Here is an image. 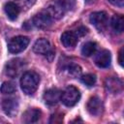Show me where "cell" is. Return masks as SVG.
<instances>
[{
  "label": "cell",
  "mask_w": 124,
  "mask_h": 124,
  "mask_svg": "<svg viewBox=\"0 0 124 124\" xmlns=\"http://www.w3.org/2000/svg\"><path fill=\"white\" fill-rule=\"evenodd\" d=\"M40 82V77L33 71L25 72L20 78V87L22 91L27 95H32L38 88Z\"/></svg>",
  "instance_id": "6da1fadb"
},
{
  "label": "cell",
  "mask_w": 124,
  "mask_h": 124,
  "mask_svg": "<svg viewBox=\"0 0 124 124\" xmlns=\"http://www.w3.org/2000/svg\"><path fill=\"white\" fill-rule=\"evenodd\" d=\"M60 99L62 103L67 107H73L75 106L80 99V93L78 89L73 85L68 86L60 96Z\"/></svg>",
  "instance_id": "7a4b0ae2"
},
{
  "label": "cell",
  "mask_w": 124,
  "mask_h": 124,
  "mask_svg": "<svg viewBox=\"0 0 124 124\" xmlns=\"http://www.w3.org/2000/svg\"><path fill=\"white\" fill-rule=\"evenodd\" d=\"M29 44V39L25 36H16L12 38L8 44V49L11 53H18L23 51Z\"/></svg>",
  "instance_id": "3957f363"
},
{
  "label": "cell",
  "mask_w": 124,
  "mask_h": 124,
  "mask_svg": "<svg viewBox=\"0 0 124 124\" xmlns=\"http://www.w3.org/2000/svg\"><path fill=\"white\" fill-rule=\"evenodd\" d=\"M24 61L19 58L10 60L5 66V73L10 78H16L24 68Z\"/></svg>",
  "instance_id": "277c9868"
},
{
  "label": "cell",
  "mask_w": 124,
  "mask_h": 124,
  "mask_svg": "<svg viewBox=\"0 0 124 124\" xmlns=\"http://www.w3.org/2000/svg\"><path fill=\"white\" fill-rule=\"evenodd\" d=\"M53 19L51 18V16H49V14L45 10L41 11L40 13L36 14L32 19L33 24L39 28V29H46L48 28L51 24H52Z\"/></svg>",
  "instance_id": "5b68a950"
},
{
  "label": "cell",
  "mask_w": 124,
  "mask_h": 124,
  "mask_svg": "<svg viewBox=\"0 0 124 124\" xmlns=\"http://www.w3.org/2000/svg\"><path fill=\"white\" fill-rule=\"evenodd\" d=\"M89 20L99 31H104L108 25V15L106 12H95L91 14Z\"/></svg>",
  "instance_id": "8992f818"
},
{
  "label": "cell",
  "mask_w": 124,
  "mask_h": 124,
  "mask_svg": "<svg viewBox=\"0 0 124 124\" xmlns=\"http://www.w3.org/2000/svg\"><path fill=\"white\" fill-rule=\"evenodd\" d=\"M2 108L4 110V112L11 116V117H14L17 111H18V108H19V104H18V101L16 98H7V99H4L2 101Z\"/></svg>",
  "instance_id": "52a82bcc"
},
{
  "label": "cell",
  "mask_w": 124,
  "mask_h": 124,
  "mask_svg": "<svg viewBox=\"0 0 124 124\" xmlns=\"http://www.w3.org/2000/svg\"><path fill=\"white\" fill-rule=\"evenodd\" d=\"M86 108H87L88 112L94 116L100 115L103 112V108H104L102 100L97 96H93L88 100Z\"/></svg>",
  "instance_id": "ba28073f"
},
{
  "label": "cell",
  "mask_w": 124,
  "mask_h": 124,
  "mask_svg": "<svg viewBox=\"0 0 124 124\" xmlns=\"http://www.w3.org/2000/svg\"><path fill=\"white\" fill-rule=\"evenodd\" d=\"M105 87L109 93L117 94L122 91L123 83L116 77H108L105 80Z\"/></svg>",
  "instance_id": "9c48e42d"
},
{
  "label": "cell",
  "mask_w": 124,
  "mask_h": 124,
  "mask_svg": "<svg viewBox=\"0 0 124 124\" xmlns=\"http://www.w3.org/2000/svg\"><path fill=\"white\" fill-rule=\"evenodd\" d=\"M52 48L51 45H50V42L47 40V39H45V38H41L39 40H37L33 46V50L34 52L38 53V54H44L46 55L47 52H49Z\"/></svg>",
  "instance_id": "30bf717a"
},
{
  "label": "cell",
  "mask_w": 124,
  "mask_h": 124,
  "mask_svg": "<svg viewBox=\"0 0 124 124\" xmlns=\"http://www.w3.org/2000/svg\"><path fill=\"white\" fill-rule=\"evenodd\" d=\"M110 61H111L110 52L107 49L100 51L95 56V64L100 68H108L110 65Z\"/></svg>",
  "instance_id": "8fae6325"
},
{
  "label": "cell",
  "mask_w": 124,
  "mask_h": 124,
  "mask_svg": "<svg viewBox=\"0 0 124 124\" xmlns=\"http://www.w3.org/2000/svg\"><path fill=\"white\" fill-rule=\"evenodd\" d=\"M60 96H61V92L58 89L51 88V89H48L45 92L43 98H44V101L46 105L54 106L58 103V101L60 99Z\"/></svg>",
  "instance_id": "7c38bea8"
},
{
  "label": "cell",
  "mask_w": 124,
  "mask_h": 124,
  "mask_svg": "<svg viewBox=\"0 0 124 124\" xmlns=\"http://www.w3.org/2000/svg\"><path fill=\"white\" fill-rule=\"evenodd\" d=\"M78 36L73 31H65L61 35V43L66 47H74L78 44Z\"/></svg>",
  "instance_id": "4fadbf2b"
},
{
  "label": "cell",
  "mask_w": 124,
  "mask_h": 124,
  "mask_svg": "<svg viewBox=\"0 0 124 124\" xmlns=\"http://www.w3.org/2000/svg\"><path fill=\"white\" fill-rule=\"evenodd\" d=\"M41 115H42V112L40 109H38L36 108H29L23 113L22 120L25 123H35L40 119Z\"/></svg>",
  "instance_id": "5bb4252c"
},
{
  "label": "cell",
  "mask_w": 124,
  "mask_h": 124,
  "mask_svg": "<svg viewBox=\"0 0 124 124\" xmlns=\"http://www.w3.org/2000/svg\"><path fill=\"white\" fill-rule=\"evenodd\" d=\"M4 11H5L7 16L11 20H16L17 18V16H18L20 9L17 6V4L14 3V2H8L4 6Z\"/></svg>",
  "instance_id": "9a60e30c"
},
{
  "label": "cell",
  "mask_w": 124,
  "mask_h": 124,
  "mask_svg": "<svg viewBox=\"0 0 124 124\" xmlns=\"http://www.w3.org/2000/svg\"><path fill=\"white\" fill-rule=\"evenodd\" d=\"M46 11L49 14V16H51V18L53 20H56V19H59L63 16L64 15V10L58 5L56 4L55 2L52 3V4H49L46 8Z\"/></svg>",
  "instance_id": "2e32d148"
},
{
  "label": "cell",
  "mask_w": 124,
  "mask_h": 124,
  "mask_svg": "<svg viewBox=\"0 0 124 124\" xmlns=\"http://www.w3.org/2000/svg\"><path fill=\"white\" fill-rule=\"evenodd\" d=\"M111 27L116 33H122L124 30V17L121 15H114L111 18Z\"/></svg>",
  "instance_id": "e0dca14e"
},
{
  "label": "cell",
  "mask_w": 124,
  "mask_h": 124,
  "mask_svg": "<svg viewBox=\"0 0 124 124\" xmlns=\"http://www.w3.org/2000/svg\"><path fill=\"white\" fill-rule=\"evenodd\" d=\"M96 49H97V44L94 42H88L83 45L81 48V53L84 56H91L92 54L95 53Z\"/></svg>",
  "instance_id": "ac0fdd59"
},
{
  "label": "cell",
  "mask_w": 124,
  "mask_h": 124,
  "mask_svg": "<svg viewBox=\"0 0 124 124\" xmlns=\"http://www.w3.org/2000/svg\"><path fill=\"white\" fill-rule=\"evenodd\" d=\"M66 71H67L68 75H69L70 77L74 78H78V77L81 75V68H80L78 65L74 64V63L68 65L67 68H66Z\"/></svg>",
  "instance_id": "d6986e66"
},
{
  "label": "cell",
  "mask_w": 124,
  "mask_h": 124,
  "mask_svg": "<svg viewBox=\"0 0 124 124\" xmlns=\"http://www.w3.org/2000/svg\"><path fill=\"white\" fill-rule=\"evenodd\" d=\"M16 84L11 81L3 82V84L1 85V88H0V91L2 94H12V93L16 92Z\"/></svg>",
  "instance_id": "ffe728a7"
},
{
  "label": "cell",
  "mask_w": 124,
  "mask_h": 124,
  "mask_svg": "<svg viewBox=\"0 0 124 124\" xmlns=\"http://www.w3.org/2000/svg\"><path fill=\"white\" fill-rule=\"evenodd\" d=\"M56 4H58L64 11L72 10L76 5V0H54Z\"/></svg>",
  "instance_id": "44dd1931"
},
{
  "label": "cell",
  "mask_w": 124,
  "mask_h": 124,
  "mask_svg": "<svg viewBox=\"0 0 124 124\" xmlns=\"http://www.w3.org/2000/svg\"><path fill=\"white\" fill-rule=\"evenodd\" d=\"M81 82L84 83L86 86H93L96 82V77L92 74H87L81 77Z\"/></svg>",
  "instance_id": "7402d4cb"
},
{
  "label": "cell",
  "mask_w": 124,
  "mask_h": 124,
  "mask_svg": "<svg viewBox=\"0 0 124 124\" xmlns=\"http://www.w3.org/2000/svg\"><path fill=\"white\" fill-rule=\"evenodd\" d=\"M35 3V0H19L18 2V7L19 9H24V10H27L29 9L33 4Z\"/></svg>",
  "instance_id": "603a6c76"
},
{
  "label": "cell",
  "mask_w": 124,
  "mask_h": 124,
  "mask_svg": "<svg viewBox=\"0 0 124 124\" xmlns=\"http://www.w3.org/2000/svg\"><path fill=\"white\" fill-rule=\"evenodd\" d=\"M63 120L62 114H53L49 120V123H60Z\"/></svg>",
  "instance_id": "cb8c5ba5"
},
{
  "label": "cell",
  "mask_w": 124,
  "mask_h": 124,
  "mask_svg": "<svg viewBox=\"0 0 124 124\" xmlns=\"http://www.w3.org/2000/svg\"><path fill=\"white\" fill-rule=\"evenodd\" d=\"M108 2L119 8H122L124 5V0H108Z\"/></svg>",
  "instance_id": "d4e9b609"
},
{
  "label": "cell",
  "mask_w": 124,
  "mask_h": 124,
  "mask_svg": "<svg viewBox=\"0 0 124 124\" xmlns=\"http://www.w3.org/2000/svg\"><path fill=\"white\" fill-rule=\"evenodd\" d=\"M45 56H46V58L47 59V61H48V62H51V61L54 59L55 52H54V50H53V49H51V50H50L49 52H47V53H46Z\"/></svg>",
  "instance_id": "484cf974"
},
{
  "label": "cell",
  "mask_w": 124,
  "mask_h": 124,
  "mask_svg": "<svg viewBox=\"0 0 124 124\" xmlns=\"http://www.w3.org/2000/svg\"><path fill=\"white\" fill-rule=\"evenodd\" d=\"M87 33V29L85 28V27H83V26H81V27H79L78 29V32H77V35L78 36H84L85 34Z\"/></svg>",
  "instance_id": "4316f807"
},
{
  "label": "cell",
  "mask_w": 124,
  "mask_h": 124,
  "mask_svg": "<svg viewBox=\"0 0 124 124\" xmlns=\"http://www.w3.org/2000/svg\"><path fill=\"white\" fill-rule=\"evenodd\" d=\"M123 47L119 50V55H118V61H119V64L121 65V66H123Z\"/></svg>",
  "instance_id": "83f0119b"
},
{
  "label": "cell",
  "mask_w": 124,
  "mask_h": 124,
  "mask_svg": "<svg viewBox=\"0 0 124 124\" xmlns=\"http://www.w3.org/2000/svg\"><path fill=\"white\" fill-rule=\"evenodd\" d=\"M84 1H85V3H86V4H93L96 0H84Z\"/></svg>",
  "instance_id": "f1b7e54d"
}]
</instances>
